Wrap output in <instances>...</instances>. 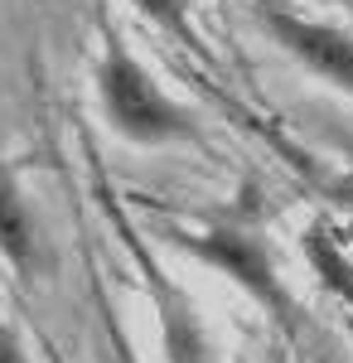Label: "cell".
Instances as JSON below:
<instances>
[{
  "label": "cell",
  "mask_w": 353,
  "mask_h": 363,
  "mask_svg": "<svg viewBox=\"0 0 353 363\" xmlns=\"http://www.w3.org/2000/svg\"><path fill=\"white\" fill-rule=\"evenodd\" d=\"M0 252H5V262L20 272V277H44L49 272V242H44V228L34 218V208H29L20 189L0 174Z\"/></svg>",
  "instance_id": "5"
},
{
  "label": "cell",
  "mask_w": 353,
  "mask_h": 363,
  "mask_svg": "<svg viewBox=\"0 0 353 363\" xmlns=\"http://www.w3.org/2000/svg\"><path fill=\"white\" fill-rule=\"evenodd\" d=\"M107 335H111V359H116V363H136V354L126 349V339H121L116 330H111V320H107Z\"/></svg>",
  "instance_id": "9"
},
{
  "label": "cell",
  "mask_w": 353,
  "mask_h": 363,
  "mask_svg": "<svg viewBox=\"0 0 353 363\" xmlns=\"http://www.w3.org/2000/svg\"><path fill=\"white\" fill-rule=\"evenodd\" d=\"M54 363H63V359H54Z\"/></svg>",
  "instance_id": "10"
},
{
  "label": "cell",
  "mask_w": 353,
  "mask_h": 363,
  "mask_svg": "<svg viewBox=\"0 0 353 363\" xmlns=\"http://www.w3.org/2000/svg\"><path fill=\"white\" fill-rule=\"evenodd\" d=\"M305 247H310V257H315V267L325 272L329 286H334V291H344V296H353V272H349V262L334 252V242L325 238V228H310Z\"/></svg>",
  "instance_id": "6"
},
{
  "label": "cell",
  "mask_w": 353,
  "mask_h": 363,
  "mask_svg": "<svg viewBox=\"0 0 353 363\" xmlns=\"http://www.w3.org/2000/svg\"><path fill=\"white\" fill-rule=\"evenodd\" d=\"M164 238H169V247L189 252L203 267L232 277L286 335L300 330L296 301H291V291L281 286L271 252H267V242H262L257 233H247V228H237V223H213V228H164Z\"/></svg>",
  "instance_id": "2"
},
{
  "label": "cell",
  "mask_w": 353,
  "mask_h": 363,
  "mask_svg": "<svg viewBox=\"0 0 353 363\" xmlns=\"http://www.w3.org/2000/svg\"><path fill=\"white\" fill-rule=\"evenodd\" d=\"M97 92H102V112H107L111 131L136 140V145H164V140H194L198 136L194 116L155 83V73L121 44V34H107Z\"/></svg>",
  "instance_id": "1"
},
{
  "label": "cell",
  "mask_w": 353,
  "mask_h": 363,
  "mask_svg": "<svg viewBox=\"0 0 353 363\" xmlns=\"http://www.w3.org/2000/svg\"><path fill=\"white\" fill-rule=\"evenodd\" d=\"M140 15H150L155 25H164L169 34H179L184 44H198L194 39V25H189V5L194 0H131Z\"/></svg>",
  "instance_id": "7"
},
{
  "label": "cell",
  "mask_w": 353,
  "mask_h": 363,
  "mask_svg": "<svg viewBox=\"0 0 353 363\" xmlns=\"http://www.w3.org/2000/svg\"><path fill=\"white\" fill-rule=\"evenodd\" d=\"M252 15L300 68H310L315 78H325V83H334L339 92L353 97V34L320 25V20H305V15H291V10H281L271 0H257Z\"/></svg>",
  "instance_id": "3"
},
{
  "label": "cell",
  "mask_w": 353,
  "mask_h": 363,
  "mask_svg": "<svg viewBox=\"0 0 353 363\" xmlns=\"http://www.w3.org/2000/svg\"><path fill=\"white\" fill-rule=\"evenodd\" d=\"M0 363H29L25 349H20V339H15V330L5 325V315H0Z\"/></svg>",
  "instance_id": "8"
},
{
  "label": "cell",
  "mask_w": 353,
  "mask_h": 363,
  "mask_svg": "<svg viewBox=\"0 0 353 363\" xmlns=\"http://www.w3.org/2000/svg\"><path fill=\"white\" fill-rule=\"evenodd\" d=\"M116 223H121V218H116ZM121 233H126V247L136 252V267H140V277H145V291H150V301H155L160 339H164L169 363H218L213 359V344H208V335H203V320H198V310H194V301L164 277L145 252H140L136 233H131L126 223H121Z\"/></svg>",
  "instance_id": "4"
}]
</instances>
